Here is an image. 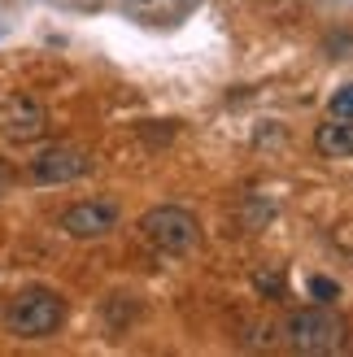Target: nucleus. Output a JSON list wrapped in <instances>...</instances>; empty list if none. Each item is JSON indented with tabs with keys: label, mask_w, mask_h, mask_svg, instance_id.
I'll use <instances>...</instances> for the list:
<instances>
[{
	"label": "nucleus",
	"mask_w": 353,
	"mask_h": 357,
	"mask_svg": "<svg viewBox=\"0 0 353 357\" xmlns=\"http://www.w3.org/2000/svg\"><path fill=\"white\" fill-rule=\"evenodd\" d=\"M284 335H288V344H292L296 353H340L345 340H349V323H345L336 310L314 305V310L288 314Z\"/></svg>",
	"instance_id": "2"
},
{
	"label": "nucleus",
	"mask_w": 353,
	"mask_h": 357,
	"mask_svg": "<svg viewBox=\"0 0 353 357\" xmlns=\"http://www.w3.org/2000/svg\"><path fill=\"white\" fill-rule=\"evenodd\" d=\"M87 170H92V157L83 149H75V144H48L44 153H35V162H31V178L40 188L75 183V178H83Z\"/></svg>",
	"instance_id": "4"
},
{
	"label": "nucleus",
	"mask_w": 353,
	"mask_h": 357,
	"mask_svg": "<svg viewBox=\"0 0 353 357\" xmlns=\"http://www.w3.org/2000/svg\"><path fill=\"white\" fill-rule=\"evenodd\" d=\"M327 109H331V118H353V83H345L340 92L331 96V105H327Z\"/></svg>",
	"instance_id": "9"
},
{
	"label": "nucleus",
	"mask_w": 353,
	"mask_h": 357,
	"mask_svg": "<svg viewBox=\"0 0 353 357\" xmlns=\"http://www.w3.org/2000/svg\"><path fill=\"white\" fill-rule=\"evenodd\" d=\"M118 227V205L114 201H79L61 213V231L75 240H105Z\"/></svg>",
	"instance_id": "6"
},
{
	"label": "nucleus",
	"mask_w": 353,
	"mask_h": 357,
	"mask_svg": "<svg viewBox=\"0 0 353 357\" xmlns=\"http://www.w3.org/2000/svg\"><path fill=\"white\" fill-rule=\"evenodd\" d=\"M48 131V114L40 100L31 96H13L0 105V135L9 139V144H31V139H44Z\"/></svg>",
	"instance_id": "5"
},
{
	"label": "nucleus",
	"mask_w": 353,
	"mask_h": 357,
	"mask_svg": "<svg viewBox=\"0 0 353 357\" xmlns=\"http://www.w3.org/2000/svg\"><path fill=\"white\" fill-rule=\"evenodd\" d=\"M310 296H314V301H336L340 288H336L331 279H310Z\"/></svg>",
	"instance_id": "10"
},
{
	"label": "nucleus",
	"mask_w": 353,
	"mask_h": 357,
	"mask_svg": "<svg viewBox=\"0 0 353 357\" xmlns=\"http://www.w3.org/2000/svg\"><path fill=\"white\" fill-rule=\"evenodd\" d=\"M314 149L323 157H353V118H331L314 131Z\"/></svg>",
	"instance_id": "7"
},
{
	"label": "nucleus",
	"mask_w": 353,
	"mask_h": 357,
	"mask_svg": "<svg viewBox=\"0 0 353 357\" xmlns=\"http://www.w3.org/2000/svg\"><path fill=\"white\" fill-rule=\"evenodd\" d=\"M140 236H144L157 253L179 257V253H192V248H197L201 222H197V213L183 209V205H153L144 218H140Z\"/></svg>",
	"instance_id": "3"
},
{
	"label": "nucleus",
	"mask_w": 353,
	"mask_h": 357,
	"mask_svg": "<svg viewBox=\"0 0 353 357\" xmlns=\"http://www.w3.org/2000/svg\"><path fill=\"white\" fill-rule=\"evenodd\" d=\"M61 323H66V301L52 288H22L5 310V327L17 340H44Z\"/></svg>",
	"instance_id": "1"
},
{
	"label": "nucleus",
	"mask_w": 353,
	"mask_h": 357,
	"mask_svg": "<svg viewBox=\"0 0 353 357\" xmlns=\"http://www.w3.org/2000/svg\"><path fill=\"white\" fill-rule=\"evenodd\" d=\"M253 288H257L262 296H284V271H279V266H271V271H257V275H253Z\"/></svg>",
	"instance_id": "8"
}]
</instances>
